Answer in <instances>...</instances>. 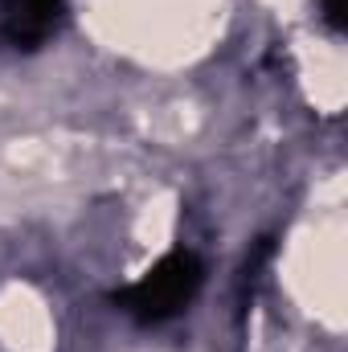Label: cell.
<instances>
[{
	"mask_svg": "<svg viewBox=\"0 0 348 352\" xmlns=\"http://www.w3.org/2000/svg\"><path fill=\"white\" fill-rule=\"evenodd\" d=\"M345 0H324V12H328V21H332V29H345Z\"/></svg>",
	"mask_w": 348,
	"mask_h": 352,
	"instance_id": "3",
	"label": "cell"
},
{
	"mask_svg": "<svg viewBox=\"0 0 348 352\" xmlns=\"http://www.w3.org/2000/svg\"><path fill=\"white\" fill-rule=\"evenodd\" d=\"M62 8H66V0H12L8 16H4V37L17 50H37L50 37Z\"/></svg>",
	"mask_w": 348,
	"mask_h": 352,
	"instance_id": "2",
	"label": "cell"
},
{
	"mask_svg": "<svg viewBox=\"0 0 348 352\" xmlns=\"http://www.w3.org/2000/svg\"><path fill=\"white\" fill-rule=\"evenodd\" d=\"M201 283H205L201 263L180 250V254L160 258L140 283L115 291V307L127 311L140 324H164V320H173L176 311H184L193 303V295L201 291Z\"/></svg>",
	"mask_w": 348,
	"mask_h": 352,
	"instance_id": "1",
	"label": "cell"
}]
</instances>
